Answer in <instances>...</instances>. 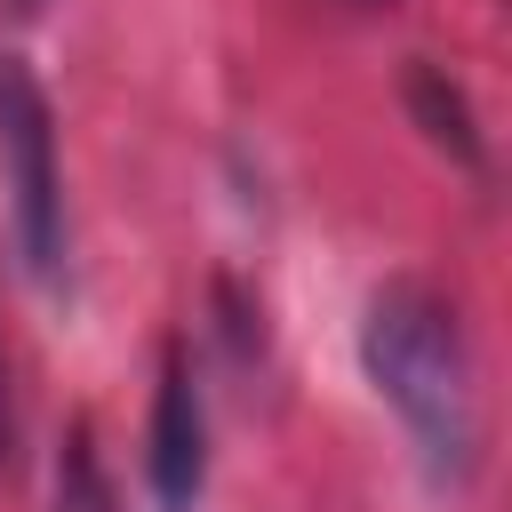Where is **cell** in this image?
Returning <instances> with one entry per match:
<instances>
[{"label": "cell", "instance_id": "1", "mask_svg": "<svg viewBox=\"0 0 512 512\" xmlns=\"http://www.w3.org/2000/svg\"><path fill=\"white\" fill-rule=\"evenodd\" d=\"M360 368L376 400L400 416L424 472L440 488H464L480 464V368H472L464 312L432 280H408V272L384 280L360 312Z\"/></svg>", "mask_w": 512, "mask_h": 512}, {"label": "cell", "instance_id": "2", "mask_svg": "<svg viewBox=\"0 0 512 512\" xmlns=\"http://www.w3.org/2000/svg\"><path fill=\"white\" fill-rule=\"evenodd\" d=\"M0 184H8L24 272L48 296H64L72 288V208H64V160H56V104L24 56H0Z\"/></svg>", "mask_w": 512, "mask_h": 512}, {"label": "cell", "instance_id": "4", "mask_svg": "<svg viewBox=\"0 0 512 512\" xmlns=\"http://www.w3.org/2000/svg\"><path fill=\"white\" fill-rule=\"evenodd\" d=\"M48 512H128L120 488H112V472H104V456H96V432H88V424H72V440H64V456H56Z\"/></svg>", "mask_w": 512, "mask_h": 512}, {"label": "cell", "instance_id": "3", "mask_svg": "<svg viewBox=\"0 0 512 512\" xmlns=\"http://www.w3.org/2000/svg\"><path fill=\"white\" fill-rule=\"evenodd\" d=\"M152 496L160 512H192L200 480H208V408H200V376L184 336L160 344V384H152Z\"/></svg>", "mask_w": 512, "mask_h": 512}, {"label": "cell", "instance_id": "5", "mask_svg": "<svg viewBox=\"0 0 512 512\" xmlns=\"http://www.w3.org/2000/svg\"><path fill=\"white\" fill-rule=\"evenodd\" d=\"M408 104H416V120H424V136L432 144H448L464 168H480V128H472V104L432 72V64H408Z\"/></svg>", "mask_w": 512, "mask_h": 512}, {"label": "cell", "instance_id": "6", "mask_svg": "<svg viewBox=\"0 0 512 512\" xmlns=\"http://www.w3.org/2000/svg\"><path fill=\"white\" fill-rule=\"evenodd\" d=\"M0 472H16V384H8V344H0Z\"/></svg>", "mask_w": 512, "mask_h": 512}, {"label": "cell", "instance_id": "7", "mask_svg": "<svg viewBox=\"0 0 512 512\" xmlns=\"http://www.w3.org/2000/svg\"><path fill=\"white\" fill-rule=\"evenodd\" d=\"M16 8H40V0H16Z\"/></svg>", "mask_w": 512, "mask_h": 512}]
</instances>
